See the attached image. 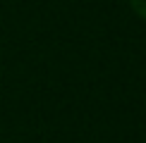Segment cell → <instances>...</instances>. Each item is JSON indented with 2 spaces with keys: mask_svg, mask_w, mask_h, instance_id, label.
I'll use <instances>...</instances> for the list:
<instances>
[{
  "mask_svg": "<svg viewBox=\"0 0 146 143\" xmlns=\"http://www.w3.org/2000/svg\"><path fill=\"white\" fill-rule=\"evenodd\" d=\"M129 5L141 19H146V0H129Z\"/></svg>",
  "mask_w": 146,
  "mask_h": 143,
  "instance_id": "cell-1",
  "label": "cell"
}]
</instances>
